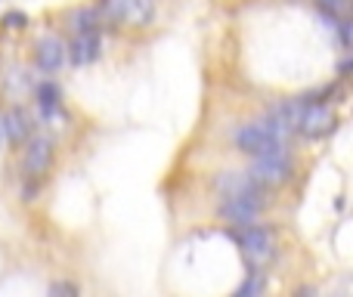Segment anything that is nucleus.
I'll return each instance as SVG.
<instances>
[{"mask_svg": "<svg viewBox=\"0 0 353 297\" xmlns=\"http://www.w3.org/2000/svg\"><path fill=\"white\" fill-rule=\"evenodd\" d=\"M292 170H294L292 155L285 152V146H279V149L261 152V155H251V167L245 174L261 189H270V186H282L292 176Z\"/></svg>", "mask_w": 353, "mask_h": 297, "instance_id": "f257e3e1", "label": "nucleus"}, {"mask_svg": "<svg viewBox=\"0 0 353 297\" xmlns=\"http://www.w3.org/2000/svg\"><path fill=\"white\" fill-rule=\"evenodd\" d=\"M261 214H263V192H261V186H251V189H242V192L223 195V201H220V217H223L226 223L239 226V229L257 223V217H261Z\"/></svg>", "mask_w": 353, "mask_h": 297, "instance_id": "f03ea898", "label": "nucleus"}, {"mask_svg": "<svg viewBox=\"0 0 353 297\" xmlns=\"http://www.w3.org/2000/svg\"><path fill=\"white\" fill-rule=\"evenodd\" d=\"M239 245H242V254L251 267H263L267 260H273L276 254V242H273V232L263 229V226H245V232L239 236Z\"/></svg>", "mask_w": 353, "mask_h": 297, "instance_id": "7ed1b4c3", "label": "nucleus"}, {"mask_svg": "<svg viewBox=\"0 0 353 297\" xmlns=\"http://www.w3.org/2000/svg\"><path fill=\"white\" fill-rule=\"evenodd\" d=\"M301 109H304V99H285V103L273 105L267 112V130L276 136L279 143H285L292 134H298V121H301Z\"/></svg>", "mask_w": 353, "mask_h": 297, "instance_id": "20e7f679", "label": "nucleus"}, {"mask_svg": "<svg viewBox=\"0 0 353 297\" xmlns=\"http://www.w3.org/2000/svg\"><path fill=\"white\" fill-rule=\"evenodd\" d=\"M335 109L329 103H304L301 109V121H298V130L310 140H319V136L332 134L335 130Z\"/></svg>", "mask_w": 353, "mask_h": 297, "instance_id": "39448f33", "label": "nucleus"}, {"mask_svg": "<svg viewBox=\"0 0 353 297\" xmlns=\"http://www.w3.org/2000/svg\"><path fill=\"white\" fill-rule=\"evenodd\" d=\"M103 12L121 25H146L152 19V0H103Z\"/></svg>", "mask_w": 353, "mask_h": 297, "instance_id": "423d86ee", "label": "nucleus"}, {"mask_svg": "<svg viewBox=\"0 0 353 297\" xmlns=\"http://www.w3.org/2000/svg\"><path fill=\"white\" fill-rule=\"evenodd\" d=\"M236 146H239V152H245V155H261V152L279 149V146H285V143L276 140L267 130V124L261 121V124H245L236 134Z\"/></svg>", "mask_w": 353, "mask_h": 297, "instance_id": "0eeeda50", "label": "nucleus"}, {"mask_svg": "<svg viewBox=\"0 0 353 297\" xmlns=\"http://www.w3.org/2000/svg\"><path fill=\"white\" fill-rule=\"evenodd\" d=\"M56 155V143L50 136H34V140L25 146V158H22V167L28 176H41L50 170Z\"/></svg>", "mask_w": 353, "mask_h": 297, "instance_id": "6e6552de", "label": "nucleus"}, {"mask_svg": "<svg viewBox=\"0 0 353 297\" xmlns=\"http://www.w3.org/2000/svg\"><path fill=\"white\" fill-rule=\"evenodd\" d=\"M34 62L41 72L53 74L62 68V62H65V43L59 41L56 34H47L37 41V50H34Z\"/></svg>", "mask_w": 353, "mask_h": 297, "instance_id": "1a4fd4ad", "label": "nucleus"}, {"mask_svg": "<svg viewBox=\"0 0 353 297\" xmlns=\"http://www.w3.org/2000/svg\"><path fill=\"white\" fill-rule=\"evenodd\" d=\"M99 31L90 28V31H78L74 34V43H72V62L74 65H87V62L99 59Z\"/></svg>", "mask_w": 353, "mask_h": 297, "instance_id": "9d476101", "label": "nucleus"}, {"mask_svg": "<svg viewBox=\"0 0 353 297\" xmlns=\"http://www.w3.org/2000/svg\"><path fill=\"white\" fill-rule=\"evenodd\" d=\"M0 124H3L6 140H12V143H22L31 130V124H28V118H25L22 109H6L3 115H0Z\"/></svg>", "mask_w": 353, "mask_h": 297, "instance_id": "9b49d317", "label": "nucleus"}, {"mask_svg": "<svg viewBox=\"0 0 353 297\" xmlns=\"http://www.w3.org/2000/svg\"><path fill=\"white\" fill-rule=\"evenodd\" d=\"M37 105L43 109V115H53V112L59 109V90H56V84L37 87Z\"/></svg>", "mask_w": 353, "mask_h": 297, "instance_id": "f8f14e48", "label": "nucleus"}, {"mask_svg": "<svg viewBox=\"0 0 353 297\" xmlns=\"http://www.w3.org/2000/svg\"><path fill=\"white\" fill-rule=\"evenodd\" d=\"M68 25H72L74 34H78V31H90V28H97V12L93 10H74L72 19H68Z\"/></svg>", "mask_w": 353, "mask_h": 297, "instance_id": "ddd939ff", "label": "nucleus"}, {"mask_svg": "<svg viewBox=\"0 0 353 297\" xmlns=\"http://www.w3.org/2000/svg\"><path fill=\"white\" fill-rule=\"evenodd\" d=\"M261 291H263V279H261V273H248L245 285L239 288V297H251V294H261Z\"/></svg>", "mask_w": 353, "mask_h": 297, "instance_id": "4468645a", "label": "nucleus"}, {"mask_svg": "<svg viewBox=\"0 0 353 297\" xmlns=\"http://www.w3.org/2000/svg\"><path fill=\"white\" fill-rule=\"evenodd\" d=\"M3 22H12V28H25V16H22V12H10V16H3Z\"/></svg>", "mask_w": 353, "mask_h": 297, "instance_id": "2eb2a0df", "label": "nucleus"}, {"mask_svg": "<svg viewBox=\"0 0 353 297\" xmlns=\"http://www.w3.org/2000/svg\"><path fill=\"white\" fill-rule=\"evenodd\" d=\"M78 288L74 285H50V294H74Z\"/></svg>", "mask_w": 353, "mask_h": 297, "instance_id": "dca6fc26", "label": "nucleus"}, {"mask_svg": "<svg viewBox=\"0 0 353 297\" xmlns=\"http://www.w3.org/2000/svg\"><path fill=\"white\" fill-rule=\"evenodd\" d=\"M323 3H329L332 10H335V6H341V0H323Z\"/></svg>", "mask_w": 353, "mask_h": 297, "instance_id": "f3484780", "label": "nucleus"}]
</instances>
